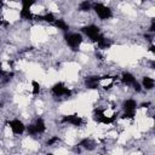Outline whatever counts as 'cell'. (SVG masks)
Here are the masks:
<instances>
[{
  "mask_svg": "<svg viewBox=\"0 0 155 155\" xmlns=\"http://www.w3.org/2000/svg\"><path fill=\"white\" fill-rule=\"evenodd\" d=\"M64 40L73 51H78L82 42V35L80 33H65Z\"/></svg>",
  "mask_w": 155,
  "mask_h": 155,
  "instance_id": "6da1fadb",
  "label": "cell"
},
{
  "mask_svg": "<svg viewBox=\"0 0 155 155\" xmlns=\"http://www.w3.org/2000/svg\"><path fill=\"white\" fill-rule=\"evenodd\" d=\"M92 8H93V11L96 12V15L101 18V19H109V18H111L113 17V12H111V10L108 7V6H105V5H103V4H101V2H94V4H92Z\"/></svg>",
  "mask_w": 155,
  "mask_h": 155,
  "instance_id": "7a4b0ae2",
  "label": "cell"
},
{
  "mask_svg": "<svg viewBox=\"0 0 155 155\" xmlns=\"http://www.w3.org/2000/svg\"><path fill=\"white\" fill-rule=\"evenodd\" d=\"M52 93L56 97H70L71 96V91L63 84V82H57L52 86L51 88Z\"/></svg>",
  "mask_w": 155,
  "mask_h": 155,
  "instance_id": "3957f363",
  "label": "cell"
},
{
  "mask_svg": "<svg viewBox=\"0 0 155 155\" xmlns=\"http://www.w3.org/2000/svg\"><path fill=\"white\" fill-rule=\"evenodd\" d=\"M82 31H84V34H86V35H87L92 41H94V42H97V40L102 36L99 28H98L97 25H94V24H90V25H87V27H84V28H82Z\"/></svg>",
  "mask_w": 155,
  "mask_h": 155,
  "instance_id": "277c9868",
  "label": "cell"
},
{
  "mask_svg": "<svg viewBox=\"0 0 155 155\" xmlns=\"http://www.w3.org/2000/svg\"><path fill=\"white\" fill-rule=\"evenodd\" d=\"M7 125H8V127L12 130V132H13L15 134H22V133L25 131L24 124H23L21 120H18V119H13V120L7 121Z\"/></svg>",
  "mask_w": 155,
  "mask_h": 155,
  "instance_id": "5b68a950",
  "label": "cell"
},
{
  "mask_svg": "<svg viewBox=\"0 0 155 155\" xmlns=\"http://www.w3.org/2000/svg\"><path fill=\"white\" fill-rule=\"evenodd\" d=\"M93 120H94L96 122L108 125V124H111V122L114 121V117H108V116L104 115V113H103L102 110L96 109L94 113H93Z\"/></svg>",
  "mask_w": 155,
  "mask_h": 155,
  "instance_id": "8992f818",
  "label": "cell"
},
{
  "mask_svg": "<svg viewBox=\"0 0 155 155\" xmlns=\"http://www.w3.org/2000/svg\"><path fill=\"white\" fill-rule=\"evenodd\" d=\"M110 79L109 76H88L85 79V85L87 88H91V90H94V88H98V84L101 80L103 79Z\"/></svg>",
  "mask_w": 155,
  "mask_h": 155,
  "instance_id": "52a82bcc",
  "label": "cell"
},
{
  "mask_svg": "<svg viewBox=\"0 0 155 155\" xmlns=\"http://www.w3.org/2000/svg\"><path fill=\"white\" fill-rule=\"evenodd\" d=\"M62 122L70 124L73 126H81L82 119H81V116H78L76 114H74V115H65V116L62 117Z\"/></svg>",
  "mask_w": 155,
  "mask_h": 155,
  "instance_id": "ba28073f",
  "label": "cell"
},
{
  "mask_svg": "<svg viewBox=\"0 0 155 155\" xmlns=\"http://www.w3.org/2000/svg\"><path fill=\"white\" fill-rule=\"evenodd\" d=\"M137 80H136V78L131 74V73H124L122 74V76H121V82L124 84V85H126V86H132L134 82H136Z\"/></svg>",
  "mask_w": 155,
  "mask_h": 155,
  "instance_id": "9c48e42d",
  "label": "cell"
},
{
  "mask_svg": "<svg viewBox=\"0 0 155 155\" xmlns=\"http://www.w3.org/2000/svg\"><path fill=\"white\" fill-rule=\"evenodd\" d=\"M137 107H138V104L134 99H126L122 104V108L125 111H136Z\"/></svg>",
  "mask_w": 155,
  "mask_h": 155,
  "instance_id": "30bf717a",
  "label": "cell"
},
{
  "mask_svg": "<svg viewBox=\"0 0 155 155\" xmlns=\"http://www.w3.org/2000/svg\"><path fill=\"white\" fill-rule=\"evenodd\" d=\"M33 126H34V130H35V133H36V134L44 133V132L46 131L45 122H44V120H42L41 117H39V119L35 121V124H33Z\"/></svg>",
  "mask_w": 155,
  "mask_h": 155,
  "instance_id": "8fae6325",
  "label": "cell"
},
{
  "mask_svg": "<svg viewBox=\"0 0 155 155\" xmlns=\"http://www.w3.org/2000/svg\"><path fill=\"white\" fill-rule=\"evenodd\" d=\"M19 17H21L22 19H24V21H33L35 16L31 13L30 8H22V10L19 11Z\"/></svg>",
  "mask_w": 155,
  "mask_h": 155,
  "instance_id": "7c38bea8",
  "label": "cell"
},
{
  "mask_svg": "<svg viewBox=\"0 0 155 155\" xmlns=\"http://www.w3.org/2000/svg\"><path fill=\"white\" fill-rule=\"evenodd\" d=\"M154 85H155V81L153 78L150 76H144L143 80H142V87H144L145 90H153L154 88Z\"/></svg>",
  "mask_w": 155,
  "mask_h": 155,
  "instance_id": "4fadbf2b",
  "label": "cell"
},
{
  "mask_svg": "<svg viewBox=\"0 0 155 155\" xmlns=\"http://www.w3.org/2000/svg\"><path fill=\"white\" fill-rule=\"evenodd\" d=\"M79 145H80L81 148L86 149V150H93V149H94V142H93L92 139H90V138H84V139L79 143Z\"/></svg>",
  "mask_w": 155,
  "mask_h": 155,
  "instance_id": "5bb4252c",
  "label": "cell"
},
{
  "mask_svg": "<svg viewBox=\"0 0 155 155\" xmlns=\"http://www.w3.org/2000/svg\"><path fill=\"white\" fill-rule=\"evenodd\" d=\"M34 18H36L38 21H45V22H48V23H53L56 21V18H54L52 12H47L44 16H35Z\"/></svg>",
  "mask_w": 155,
  "mask_h": 155,
  "instance_id": "9a60e30c",
  "label": "cell"
},
{
  "mask_svg": "<svg viewBox=\"0 0 155 155\" xmlns=\"http://www.w3.org/2000/svg\"><path fill=\"white\" fill-rule=\"evenodd\" d=\"M53 24H54L58 29H61V30H63V31H65V33L69 30V24H68L64 19H61V18H59V19H56V21L53 22Z\"/></svg>",
  "mask_w": 155,
  "mask_h": 155,
  "instance_id": "2e32d148",
  "label": "cell"
},
{
  "mask_svg": "<svg viewBox=\"0 0 155 155\" xmlns=\"http://www.w3.org/2000/svg\"><path fill=\"white\" fill-rule=\"evenodd\" d=\"M97 46H98L99 48H108V47H110V42L102 35V36L97 40Z\"/></svg>",
  "mask_w": 155,
  "mask_h": 155,
  "instance_id": "e0dca14e",
  "label": "cell"
},
{
  "mask_svg": "<svg viewBox=\"0 0 155 155\" xmlns=\"http://www.w3.org/2000/svg\"><path fill=\"white\" fill-rule=\"evenodd\" d=\"M91 8H92V4H91L90 1H82V2H80V5H79V10L82 11V12H87V11H90Z\"/></svg>",
  "mask_w": 155,
  "mask_h": 155,
  "instance_id": "ac0fdd59",
  "label": "cell"
},
{
  "mask_svg": "<svg viewBox=\"0 0 155 155\" xmlns=\"http://www.w3.org/2000/svg\"><path fill=\"white\" fill-rule=\"evenodd\" d=\"M21 4H22V8H30V6H33L35 4V1H33V0H22Z\"/></svg>",
  "mask_w": 155,
  "mask_h": 155,
  "instance_id": "d6986e66",
  "label": "cell"
},
{
  "mask_svg": "<svg viewBox=\"0 0 155 155\" xmlns=\"http://www.w3.org/2000/svg\"><path fill=\"white\" fill-rule=\"evenodd\" d=\"M31 85H33V94H38L39 92H40V84L38 82V81H35V80H33L31 81Z\"/></svg>",
  "mask_w": 155,
  "mask_h": 155,
  "instance_id": "ffe728a7",
  "label": "cell"
},
{
  "mask_svg": "<svg viewBox=\"0 0 155 155\" xmlns=\"http://www.w3.org/2000/svg\"><path fill=\"white\" fill-rule=\"evenodd\" d=\"M56 142H59V138L57 137V136H54V137H52V138H50L47 142H46V145H48V147H51L52 144H54Z\"/></svg>",
  "mask_w": 155,
  "mask_h": 155,
  "instance_id": "44dd1931",
  "label": "cell"
},
{
  "mask_svg": "<svg viewBox=\"0 0 155 155\" xmlns=\"http://www.w3.org/2000/svg\"><path fill=\"white\" fill-rule=\"evenodd\" d=\"M122 117L124 119H133L134 117V111H125L122 114Z\"/></svg>",
  "mask_w": 155,
  "mask_h": 155,
  "instance_id": "7402d4cb",
  "label": "cell"
},
{
  "mask_svg": "<svg viewBox=\"0 0 155 155\" xmlns=\"http://www.w3.org/2000/svg\"><path fill=\"white\" fill-rule=\"evenodd\" d=\"M132 87H133V90H134L136 92H140V91H142V86H140V84H139L138 81H136V82L132 85Z\"/></svg>",
  "mask_w": 155,
  "mask_h": 155,
  "instance_id": "603a6c76",
  "label": "cell"
},
{
  "mask_svg": "<svg viewBox=\"0 0 155 155\" xmlns=\"http://www.w3.org/2000/svg\"><path fill=\"white\" fill-rule=\"evenodd\" d=\"M149 30H150L151 33H154V30H155V21H154V19L151 21V24H150V28H149Z\"/></svg>",
  "mask_w": 155,
  "mask_h": 155,
  "instance_id": "cb8c5ba5",
  "label": "cell"
},
{
  "mask_svg": "<svg viewBox=\"0 0 155 155\" xmlns=\"http://www.w3.org/2000/svg\"><path fill=\"white\" fill-rule=\"evenodd\" d=\"M149 105H150V102H145V103H142V104H140L142 108H148Z\"/></svg>",
  "mask_w": 155,
  "mask_h": 155,
  "instance_id": "d4e9b609",
  "label": "cell"
},
{
  "mask_svg": "<svg viewBox=\"0 0 155 155\" xmlns=\"http://www.w3.org/2000/svg\"><path fill=\"white\" fill-rule=\"evenodd\" d=\"M149 51H150V52H153V53L155 52V50H154V45H150V47H149Z\"/></svg>",
  "mask_w": 155,
  "mask_h": 155,
  "instance_id": "484cf974",
  "label": "cell"
},
{
  "mask_svg": "<svg viewBox=\"0 0 155 155\" xmlns=\"http://www.w3.org/2000/svg\"><path fill=\"white\" fill-rule=\"evenodd\" d=\"M4 75H5V71H4V70L0 68V76H4Z\"/></svg>",
  "mask_w": 155,
  "mask_h": 155,
  "instance_id": "4316f807",
  "label": "cell"
}]
</instances>
